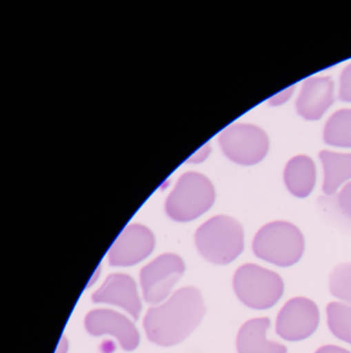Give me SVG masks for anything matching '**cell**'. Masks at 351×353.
Segmentation results:
<instances>
[{
    "instance_id": "1",
    "label": "cell",
    "mask_w": 351,
    "mask_h": 353,
    "mask_svg": "<svg viewBox=\"0 0 351 353\" xmlns=\"http://www.w3.org/2000/svg\"><path fill=\"white\" fill-rule=\"evenodd\" d=\"M205 314L201 293L195 287L179 289L170 299L150 307L144 318L148 339L161 346L177 344L196 330Z\"/></svg>"
},
{
    "instance_id": "2",
    "label": "cell",
    "mask_w": 351,
    "mask_h": 353,
    "mask_svg": "<svg viewBox=\"0 0 351 353\" xmlns=\"http://www.w3.org/2000/svg\"><path fill=\"white\" fill-rule=\"evenodd\" d=\"M254 255L280 268H290L303 257L305 239L295 225L276 221L256 233L252 245Z\"/></svg>"
},
{
    "instance_id": "3",
    "label": "cell",
    "mask_w": 351,
    "mask_h": 353,
    "mask_svg": "<svg viewBox=\"0 0 351 353\" xmlns=\"http://www.w3.org/2000/svg\"><path fill=\"white\" fill-rule=\"evenodd\" d=\"M195 243L208 261L220 265L231 263L245 249L243 226L231 216H214L198 228Z\"/></svg>"
},
{
    "instance_id": "4",
    "label": "cell",
    "mask_w": 351,
    "mask_h": 353,
    "mask_svg": "<svg viewBox=\"0 0 351 353\" xmlns=\"http://www.w3.org/2000/svg\"><path fill=\"white\" fill-rule=\"evenodd\" d=\"M233 289L243 305L264 311L274 307L284 294L280 274L254 263L239 266L233 276Z\"/></svg>"
},
{
    "instance_id": "5",
    "label": "cell",
    "mask_w": 351,
    "mask_h": 353,
    "mask_svg": "<svg viewBox=\"0 0 351 353\" xmlns=\"http://www.w3.org/2000/svg\"><path fill=\"white\" fill-rule=\"evenodd\" d=\"M214 189L208 177L197 172L185 173L166 200V212L173 220L187 222L212 208Z\"/></svg>"
},
{
    "instance_id": "6",
    "label": "cell",
    "mask_w": 351,
    "mask_h": 353,
    "mask_svg": "<svg viewBox=\"0 0 351 353\" xmlns=\"http://www.w3.org/2000/svg\"><path fill=\"white\" fill-rule=\"evenodd\" d=\"M219 141L227 158L243 166L257 164L268 154V135L256 125H230L221 133Z\"/></svg>"
},
{
    "instance_id": "7",
    "label": "cell",
    "mask_w": 351,
    "mask_h": 353,
    "mask_svg": "<svg viewBox=\"0 0 351 353\" xmlns=\"http://www.w3.org/2000/svg\"><path fill=\"white\" fill-rule=\"evenodd\" d=\"M319 321V309L313 301L307 297H293L279 312L276 332L289 342H299L311 336Z\"/></svg>"
},
{
    "instance_id": "8",
    "label": "cell",
    "mask_w": 351,
    "mask_h": 353,
    "mask_svg": "<svg viewBox=\"0 0 351 353\" xmlns=\"http://www.w3.org/2000/svg\"><path fill=\"white\" fill-rule=\"evenodd\" d=\"M185 272V263L179 256L164 254L142 268L140 274L143 296L148 303L164 301Z\"/></svg>"
},
{
    "instance_id": "9",
    "label": "cell",
    "mask_w": 351,
    "mask_h": 353,
    "mask_svg": "<svg viewBox=\"0 0 351 353\" xmlns=\"http://www.w3.org/2000/svg\"><path fill=\"white\" fill-rule=\"evenodd\" d=\"M154 248L152 231L142 225H130L123 229L109 251L111 265L129 266L146 259Z\"/></svg>"
},
{
    "instance_id": "10",
    "label": "cell",
    "mask_w": 351,
    "mask_h": 353,
    "mask_svg": "<svg viewBox=\"0 0 351 353\" xmlns=\"http://www.w3.org/2000/svg\"><path fill=\"white\" fill-rule=\"evenodd\" d=\"M86 327L92 336H114L126 350H134L139 344V334L126 316L110 310H94L86 318Z\"/></svg>"
},
{
    "instance_id": "11",
    "label": "cell",
    "mask_w": 351,
    "mask_h": 353,
    "mask_svg": "<svg viewBox=\"0 0 351 353\" xmlns=\"http://www.w3.org/2000/svg\"><path fill=\"white\" fill-rule=\"evenodd\" d=\"M94 303H106L119 305L138 318L141 311V303L138 296L135 281L127 274H114L108 276L106 282L92 295Z\"/></svg>"
},
{
    "instance_id": "12",
    "label": "cell",
    "mask_w": 351,
    "mask_h": 353,
    "mask_svg": "<svg viewBox=\"0 0 351 353\" xmlns=\"http://www.w3.org/2000/svg\"><path fill=\"white\" fill-rule=\"evenodd\" d=\"M334 103V82L330 77H314L303 82L297 101V112L303 119H321Z\"/></svg>"
},
{
    "instance_id": "13",
    "label": "cell",
    "mask_w": 351,
    "mask_h": 353,
    "mask_svg": "<svg viewBox=\"0 0 351 353\" xmlns=\"http://www.w3.org/2000/svg\"><path fill=\"white\" fill-rule=\"evenodd\" d=\"M270 327L268 317L253 318L243 323L237 334V348L239 353H287V347L266 338Z\"/></svg>"
},
{
    "instance_id": "14",
    "label": "cell",
    "mask_w": 351,
    "mask_h": 353,
    "mask_svg": "<svg viewBox=\"0 0 351 353\" xmlns=\"http://www.w3.org/2000/svg\"><path fill=\"white\" fill-rule=\"evenodd\" d=\"M284 181L290 193L305 198L313 191L316 181V169L313 160L307 156H297L286 165Z\"/></svg>"
},
{
    "instance_id": "15",
    "label": "cell",
    "mask_w": 351,
    "mask_h": 353,
    "mask_svg": "<svg viewBox=\"0 0 351 353\" xmlns=\"http://www.w3.org/2000/svg\"><path fill=\"white\" fill-rule=\"evenodd\" d=\"M319 157L324 170L322 189L326 195H334L343 183L351 179V154L322 150Z\"/></svg>"
},
{
    "instance_id": "16",
    "label": "cell",
    "mask_w": 351,
    "mask_h": 353,
    "mask_svg": "<svg viewBox=\"0 0 351 353\" xmlns=\"http://www.w3.org/2000/svg\"><path fill=\"white\" fill-rule=\"evenodd\" d=\"M325 143L338 148H351V110L337 111L328 119L324 128Z\"/></svg>"
},
{
    "instance_id": "17",
    "label": "cell",
    "mask_w": 351,
    "mask_h": 353,
    "mask_svg": "<svg viewBox=\"0 0 351 353\" xmlns=\"http://www.w3.org/2000/svg\"><path fill=\"white\" fill-rule=\"evenodd\" d=\"M326 315L330 332L351 345V305L332 301L326 307Z\"/></svg>"
},
{
    "instance_id": "18",
    "label": "cell",
    "mask_w": 351,
    "mask_h": 353,
    "mask_svg": "<svg viewBox=\"0 0 351 353\" xmlns=\"http://www.w3.org/2000/svg\"><path fill=\"white\" fill-rule=\"evenodd\" d=\"M322 208L328 210L338 224L351 232V183H347L334 199L324 200Z\"/></svg>"
},
{
    "instance_id": "19",
    "label": "cell",
    "mask_w": 351,
    "mask_h": 353,
    "mask_svg": "<svg viewBox=\"0 0 351 353\" xmlns=\"http://www.w3.org/2000/svg\"><path fill=\"white\" fill-rule=\"evenodd\" d=\"M330 291L332 296L351 303V262L339 264L332 270Z\"/></svg>"
},
{
    "instance_id": "20",
    "label": "cell",
    "mask_w": 351,
    "mask_h": 353,
    "mask_svg": "<svg viewBox=\"0 0 351 353\" xmlns=\"http://www.w3.org/2000/svg\"><path fill=\"white\" fill-rule=\"evenodd\" d=\"M339 98L343 102L351 103V65H347L341 74Z\"/></svg>"
},
{
    "instance_id": "21",
    "label": "cell",
    "mask_w": 351,
    "mask_h": 353,
    "mask_svg": "<svg viewBox=\"0 0 351 353\" xmlns=\"http://www.w3.org/2000/svg\"><path fill=\"white\" fill-rule=\"evenodd\" d=\"M293 90H294V86L286 88V90L279 92L276 96L272 97L268 102H270L272 106H279V105L283 104V103L287 102L289 100V98L292 96Z\"/></svg>"
},
{
    "instance_id": "22",
    "label": "cell",
    "mask_w": 351,
    "mask_h": 353,
    "mask_svg": "<svg viewBox=\"0 0 351 353\" xmlns=\"http://www.w3.org/2000/svg\"><path fill=\"white\" fill-rule=\"evenodd\" d=\"M315 353H351L347 349L342 347L336 346V345H324L316 350Z\"/></svg>"
},
{
    "instance_id": "23",
    "label": "cell",
    "mask_w": 351,
    "mask_h": 353,
    "mask_svg": "<svg viewBox=\"0 0 351 353\" xmlns=\"http://www.w3.org/2000/svg\"><path fill=\"white\" fill-rule=\"evenodd\" d=\"M68 348H69V343H68L67 338L63 336L61 341H59V346H57L55 353H67Z\"/></svg>"
}]
</instances>
